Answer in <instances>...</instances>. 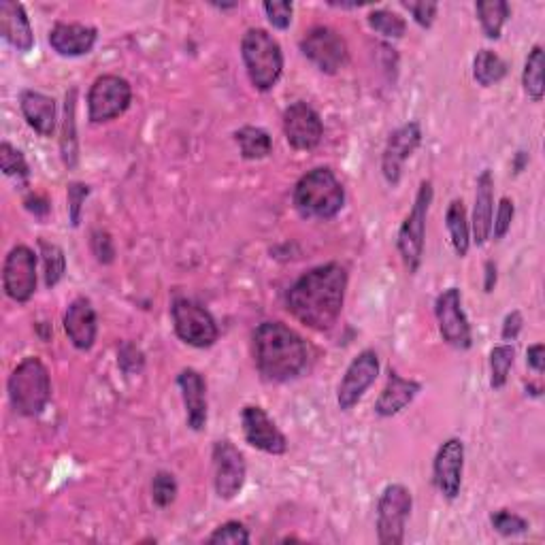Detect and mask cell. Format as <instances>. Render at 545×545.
<instances>
[{"mask_svg":"<svg viewBox=\"0 0 545 545\" xmlns=\"http://www.w3.org/2000/svg\"><path fill=\"white\" fill-rule=\"evenodd\" d=\"M77 90L66 92L64 98V118H62V132H60V154L64 167L73 171L79 162V139H77Z\"/></svg>","mask_w":545,"mask_h":545,"instance_id":"484cf974","label":"cell"},{"mask_svg":"<svg viewBox=\"0 0 545 545\" xmlns=\"http://www.w3.org/2000/svg\"><path fill=\"white\" fill-rule=\"evenodd\" d=\"M526 390H531L533 396H541V388H537V386H533V384H528Z\"/></svg>","mask_w":545,"mask_h":545,"instance_id":"f907efd6","label":"cell"},{"mask_svg":"<svg viewBox=\"0 0 545 545\" xmlns=\"http://www.w3.org/2000/svg\"><path fill=\"white\" fill-rule=\"evenodd\" d=\"M118 365L126 375H135L143 371L145 356L135 343H124L118 350Z\"/></svg>","mask_w":545,"mask_h":545,"instance_id":"7bdbcfd3","label":"cell"},{"mask_svg":"<svg viewBox=\"0 0 545 545\" xmlns=\"http://www.w3.org/2000/svg\"><path fill=\"white\" fill-rule=\"evenodd\" d=\"M433 196H435V190L431 181H422L420 190L416 194L414 207H411V211L407 213V218L403 220L399 228V235H396V247H399L401 260L411 275L418 273L424 258L426 220H428V211H431V205H433Z\"/></svg>","mask_w":545,"mask_h":545,"instance_id":"8992f818","label":"cell"},{"mask_svg":"<svg viewBox=\"0 0 545 545\" xmlns=\"http://www.w3.org/2000/svg\"><path fill=\"white\" fill-rule=\"evenodd\" d=\"M20 109L26 124L37 132V135L49 139L54 137L58 124V107L52 96L35 90H24L20 94Z\"/></svg>","mask_w":545,"mask_h":545,"instance_id":"cb8c5ba5","label":"cell"},{"mask_svg":"<svg viewBox=\"0 0 545 545\" xmlns=\"http://www.w3.org/2000/svg\"><path fill=\"white\" fill-rule=\"evenodd\" d=\"M445 226H448L450 241L456 256L465 258L471 250V224L467 218L465 203H462L460 198H454L448 211H445Z\"/></svg>","mask_w":545,"mask_h":545,"instance_id":"4316f807","label":"cell"},{"mask_svg":"<svg viewBox=\"0 0 545 545\" xmlns=\"http://www.w3.org/2000/svg\"><path fill=\"white\" fill-rule=\"evenodd\" d=\"M37 254L28 245H15L3 264V288L15 303H28L37 292Z\"/></svg>","mask_w":545,"mask_h":545,"instance_id":"4fadbf2b","label":"cell"},{"mask_svg":"<svg viewBox=\"0 0 545 545\" xmlns=\"http://www.w3.org/2000/svg\"><path fill=\"white\" fill-rule=\"evenodd\" d=\"M64 330L66 337L73 343V348H77L79 352H90L94 348L98 335V320L94 305L86 296H77V299L66 307Z\"/></svg>","mask_w":545,"mask_h":545,"instance_id":"ffe728a7","label":"cell"},{"mask_svg":"<svg viewBox=\"0 0 545 545\" xmlns=\"http://www.w3.org/2000/svg\"><path fill=\"white\" fill-rule=\"evenodd\" d=\"M299 45L303 56L324 75H337L350 60L348 43L328 26L311 28Z\"/></svg>","mask_w":545,"mask_h":545,"instance_id":"30bf717a","label":"cell"},{"mask_svg":"<svg viewBox=\"0 0 545 545\" xmlns=\"http://www.w3.org/2000/svg\"><path fill=\"white\" fill-rule=\"evenodd\" d=\"M497 282H499L497 262L486 260V264H484V292L490 294L494 288H497Z\"/></svg>","mask_w":545,"mask_h":545,"instance_id":"c3c4849f","label":"cell"},{"mask_svg":"<svg viewBox=\"0 0 545 545\" xmlns=\"http://www.w3.org/2000/svg\"><path fill=\"white\" fill-rule=\"evenodd\" d=\"M284 135L296 152H311L322 143L324 124L320 113L311 105L296 101L284 111Z\"/></svg>","mask_w":545,"mask_h":545,"instance_id":"9a60e30c","label":"cell"},{"mask_svg":"<svg viewBox=\"0 0 545 545\" xmlns=\"http://www.w3.org/2000/svg\"><path fill=\"white\" fill-rule=\"evenodd\" d=\"M403 7L414 15V22L428 30L433 28L435 20H437V11H439V5L437 3H426V0H422V3H403Z\"/></svg>","mask_w":545,"mask_h":545,"instance_id":"ee69618b","label":"cell"},{"mask_svg":"<svg viewBox=\"0 0 545 545\" xmlns=\"http://www.w3.org/2000/svg\"><path fill=\"white\" fill-rule=\"evenodd\" d=\"M490 526L501 537H518V535L528 533V528H531L528 520H524L522 516L514 514V511H509V509H499V511H494V514H490Z\"/></svg>","mask_w":545,"mask_h":545,"instance_id":"d590c367","label":"cell"},{"mask_svg":"<svg viewBox=\"0 0 545 545\" xmlns=\"http://www.w3.org/2000/svg\"><path fill=\"white\" fill-rule=\"evenodd\" d=\"M477 20L482 24V30L486 39L497 41L503 35V26L507 24L511 9L505 0H482V3L475 5Z\"/></svg>","mask_w":545,"mask_h":545,"instance_id":"83f0119b","label":"cell"},{"mask_svg":"<svg viewBox=\"0 0 545 545\" xmlns=\"http://www.w3.org/2000/svg\"><path fill=\"white\" fill-rule=\"evenodd\" d=\"M262 9H264V13H267V20L273 28H277V30L290 28L294 5L288 3V0H282V3H264Z\"/></svg>","mask_w":545,"mask_h":545,"instance_id":"b9f144b4","label":"cell"},{"mask_svg":"<svg viewBox=\"0 0 545 545\" xmlns=\"http://www.w3.org/2000/svg\"><path fill=\"white\" fill-rule=\"evenodd\" d=\"M522 328H524V318H522V313L518 309L514 311H509L505 320H503V328H501V339L503 341H516L522 333Z\"/></svg>","mask_w":545,"mask_h":545,"instance_id":"f6af8a7d","label":"cell"},{"mask_svg":"<svg viewBox=\"0 0 545 545\" xmlns=\"http://www.w3.org/2000/svg\"><path fill=\"white\" fill-rule=\"evenodd\" d=\"M207 543H211V545H220V543L247 545V543H250V531H247V528L241 522L230 520V522L220 524L216 531H213L207 537Z\"/></svg>","mask_w":545,"mask_h":545,"instance_id":"74e56055","label":"cell"},{"mask_svg":"<svg viewBox=\"0 0 545 545\" xmlns=\"http://www.w3.org/2000/svg\"><path fill=\"white\" fill-rule=\"evenodd\" d=\"M90 250L94 254V258L101 264H111L115 260V245L111 235L103 228L92 230L90 235Z\"/></svg>","mask_w":545,"mask_h":545,"instance_id":"60d3db41","label":"cell"},{"mask_svg":"<svg viewBox=\"0 0 545 545\" xmlns=\"http://www.w3.org/2000/svg\"><path fill=\"white\" fill-rule=\"evenodd\" d=\"M0 35L22 54H28L35 47V32L22 3H13V0L0 3Z\"/></svg>","mask_w":545,"mask_h":545,"instance_id":"603a6c76","label":"cell"},{"mask_svg":"<svg viewBox=\"0 0 545 545\" xmlns=\"http://www.w3.org/2000/svg\"><path fill=\"white\" fill-rule=\"evenodd\" d=\"M422 143V128L418 122H407L388 137L382 154V173L390 186H399L403 164L416 154Z\"/></svg>","mask_w":545,"mask_h":545,"instance_id":"ac0fdd59","label":"cell"},{"mask_svg":"<svg viewBox=\"0 0 545 545\" xmlns=\"http://www.w3.org/2000/svg\"><path fill=\"white\" fill-rule=\"evenodd\" d=\"M348 290V271L339 262H326L303 273L286 294V309L311 330L333 328L341 316Z\"/></svg>","mask_w":545,"mask_h":545,"instance_id":"6da1fadb","label":"cell"},{"mask_svg":"<svg viewBox=\"0 0 545 545\" xmlns=\"http://www.w3.org/2000/svg\"><path fill=\"white\" fill-rule=\"evenodd\" d=\"M516 362V348L511 343H503L492 348L490 352V388L501 390L505 388L511 369Z\"/></svg>","mask_w":545,"mask_h":545,"instance_id":"d6a6232c","label":"cell"},{"mask_svg":"<svg viewBox=\"0 0 545 545\" xmlns=\"http://www.w3.org/2000/svg\"><path fill=\"white\" fill-rule=\"evenodd\" d=\"M435 316L439 324L441 339L454 350H469L473 345V330L465 309H462V294L458 288L443 290L435 301Z\"/></svg>","mask_w":545,"mask_h":545,"instance_id":"7c38bea8","label":"cell"},{"mask_svg":"<svg viewBox=\"0 0 545 545\" xmlns=\"http://www.w3.org/2000/svg\"><path fill=\"white\" fill-rule=\"evenodd\" d=\"M241 58L247 77L258 92H271L284 73V52L273 35L250 28L241 39Z\"/></svg>","mask_w":545,"mask_h":545,"instance_id":"5b68a950","label":"cell"},{"mask_svg":"<svg viewBox=\"0 0 545 545\" xmlns=\"http://www.w3.org/2000/svg\"><path fill=\"white\" fill-rule=\"evenodd\" d=\"M177 480L175 475L169 471H158L152 480V501L158 509H167L175 503L177 499Z\"/></svg>","mask_w":545,"mask_h":545,"instance_id":"8d00e7d4","label":"cell"},{"mask_svg":"<svg viewBox=\"0 0 545 545\" xmlns=\"http://www.w3.org/2000/svg\"><path fill=\"white\" fill-rule=\"evenodd\" d=\"M177 386L181 392V401L186 407V422L194 433L205 431L209 418L207 403V382L196 369H181L177 375Z\"/></svg>","mask_w":545,"mask_h":545,"instance_id":"d6986e66","label":"cell"},{"mask_svg":"<svg viewBox=\"0 0 545 545\" xmlns=\"http://www.w3.org/2000/svg\"><path fill=\"white\" fill-rule=\"evenodd\" d=\"M235 141L245 160H262L273 152V139L264 128L243 126L235 132Z\"/></svg>","mask_w":545,"mask_h":545,"instance_id":"f1b7e54d","label":"cell"},{"mask_svg":"<svg viewBox=\"0 0 545 545\" xmlns=\"http://www.w3.org/2000/svg\"><path fill=\"white\" fill-rule=\"evenodd\" d=\"M514 216H516L514 201H511V198H507V196H503L499 201L497 213H494V220H492L490 237H494V241H501V239L507 237V233L511 230V222H514Z\"/></svg>","mask_w":545,"mask_h":545,"instance_id":"ab89813d","label":"cell"},{"mask_svg":"<svg viewBox=\"0 0 545 545\" xmlns=\"http://www.w3.org/2000/svg\"><path fill=\"white\" fill-rule=\"evenodd\" d=\"M211 460L213 488H216L218 499L222 501L237 499L247 480V465L243 454L230 439H218L213 443Z\"/></svg>","mask_w":545,"mask_h":545,"instance_id":"8fae6325","label":"cell"},{"mask_svg":"<svg viewBox=\"0 0 545 545\" xmlns=\"http://www.w3.org/2000/svg\"><path fill=\"white\" fill-rule=\"evenodd\" d=\"M294 209L305 220H333L345 205V190L335 171L318 167L296 181L292 192Z\"/></svg>","mask_w":545,"mask_h":545,"instance_id":"3957f363","label":"cell"},{"mask_svg":"<svg viewBox=\"0 0 545 545\" xmlns=\"http://www.w3.org/2000/svg\"><path fill=\"white\" fill-rule=\"evenodd\" d=\"M465 473V441L452 437L445 441L433 460V482L448 501H456Z\"/></svg>","mask_w":545,"mask_h":545,"instance_id":"e0dca14e","label":"cell"},{"mask_svg":"<svg viewBox=\"0 0 545 545\" xmlns=\"http://www.w3.org/2000/svg\"><path fill=\"white\" fill-rule=\"evenodd\" d=\"M411 509H414L411 490L403 484H388L377 501V541L382 545H401Z\"/></svg>","mask_w":545,"mask_h":545,"instance_id":"52a82bcc","label":"cell"},{"mask_svg":"<svg viewBox=\"0 0 545 545\" xmlns=\"http://www.w3.org/2000/svg\"><path fill=\"white\" fill-rule=\"evenodd\" d=\"M526 162H528V154H526V152H518V154H516V160H514V171H516V173H522L524 167H526Z\"/></svg>","mask_w":545,"mask_h":545,"instance_id":"681fc988","label":"cell"},{"mask_svg":"<svg viewBox=\"0 0 545 545\" xmlns=\"http://www.w3.org/2000/svg\"><path fill=\"white\" fill-rule=\"evenodd\" d=\"M507 62L492 49H480L473 58V77L482 88H490L507 77Z\"/></svg>","mask_w":545,"mask_h":545,"instance_id":"f546056e","label":"cell"},{"mask_svg":"<svg viewBox=\"0 0 545 545\" xmlns=\"http://www.w3.org/2000/svg\"><path fill=\"white\" fill-rule=\"evenodd\" d=\"M543 71H545L543 47L535 45L531 52H528V58L524 62V73H522V88H524L526 96L531 98L533 103L543 101V94H545Z\"/></svg>","mask_w":545,"mask_h":545,"instance_id":"4dcf8cb0","label":"cell"},{"mask_svg":"<svg viewBox=\"0 0 545 545\" xmlns=\"http://www.w3.org/2000/svg\"><path fill=\"white\" fill-rule=\"evenodd\" d=\"M47 41L58 56L79 58V56H88L92 52L98 41V30L88 24L58 22L54 24L52 30H49Z\"/></svg>","mask_w":545,"mask_h":545,"instance_id":"44dd1931","label":"cell"},{"mask_svg":"<svg viewBox=\"0 0 545 545\" xmlns=\"http://www.w3.org/2000/svg\"><path fill=\"white\" fill-rule=\"evenodd\" d=\"M526 365H528V369H533L539 375L545 371V348H543V343H535L526 350Z\"/></svg>","mask_w":545,"mask_h":545,"instance_id":"7dc6e473","label":"cell"},{"mask_svg":"<svg viewBox=\"0 0 545 545\" xmlns=\"http://www.w3.org/2000/svg\"><path fill=\"white\" fill-rule=\"evenodd\" d=\"M241 428L247 445L252 448L271 454L282 456L288 452V439L279 431L271 416L258 405H245L241 411Z\"/></svg>","mask_w":545,"mask_h":545,"instance_id":"2e32d148","label":"cell"},{"mask_svg":"<svg viewBox=\"0 0 545 545\" xmlns=\"http://www.w3.org/2000/svg\"><path fill=\"white\" fill-rule=\"evenodd\" d=\"M7 394L15 414L24 418L41 416L52 401V377L45 362L37 356L24 358L9 375Z\"/></svg>","mask_w":545,"mask_h":545,"instance_id":"277c9868","label":"cell"},{"mask_svg":"<svg viewBox=\"0 0 545 545\" xmlns=\"http://www.w3.org/2000/svg\"><path fill=\"white\" fill-rule=\"evenodd\" d=\"M175 335L196 350H207L220 339V328L211 313L192 299L179 296L171 305Z\"/></svg>","mask_w":545,"mask_h":545,"instance_id":"ba28073f","label":"cell"},{"mask_svg":"<svg viewBox=\"0 0 545 545\" xmlns=\"http://www.w3.org/2000/svg\"><path fill=\"white\" fill-rule=\"evenodd\" d=\"M132 103V88L120 75H101L94 79L88 92V120L107 124L120 118Z\"/></svg>","mask_w":545,"mask_h":545,"instance_id":"9c48e42d","label":"cell"},{"mask_svg":"<svg viewBox=\"0 0 545 545\" xmlns=\"http://www.w3.org/2000/svg\"><path fill=\"white\" fill-rule=\"evenodd\" d=\"M422 392V384L416 379H405L396 371L390 369L388 382L377 396L375 401V414L379 418H394L399 416L403 409H407L411 403L416 401V396Z\"/></svg>","mask_w":545,"mask_h":545,"instance_id":"7402d4cb","label":"cell"},{"mask_svg":"<svg viewBox=\"0 0 545 545\" xmlns=\"http://www.w3.org/2000/svg\"><path fill=\"white\" fill-rule=\"evenodd\" d=\"M0 169H3V173L7 177H18L22 181H26L30 177V167H28L24 154L9 141L0 143Z\"/></svg>","mask_w":545,"mask_h":545,"instance_id":"e575fe53","label":"cell"},{"mask_svg":"<svg viewBox=\"0 0 545 545\" xmlns=\"http://www.w3.org/2000/svg\"><path fill=\"white\" fill-rule=\"evenodd\" d=\"M379 377V356L373 350L360 352L350 367L345 369L339 388H337V405L341 411L354 409L367 390L377 382Z\"/></svg>","mask_w":545,"mask_h":545,"instance_id":"5bb4252c","label":"cell"},{"mask_svg":"<svg viewBox=\"0 0 545 545\" xmlns=\"http://www.w3.org/2000/svg\"><path fill=\"white\" fill-rule=\"evenodd\" d=\"M39 254L43 262V279L49 290H54L66 273V256L58 243H49L39 239Z\"/></svg>","mask_w":545,"mask_h":545,"instance_id":"1f68e13d","label":"cell"},{"mask_svg":"<svg viewBox=\"0 0 545 545\" xmlns=\"http://www.w3.org/2000/svg\"><path fill=\"white\" fill-rule=\"evenodd\" d=\"M369 26L377 32V35H382L384 39H403L407 32V22L401 18L399 13L388 11V9H373L367 18Z\"/></svg>","mask_w":545,"mask_h":545,"instance_id":"836d02e7","label":"cell"},{"mask_svg":"<svg viewBox=\"0 0 545 545\" xmlns=\"http://www.w3.org/2000/svg\"><path fill=\"white\" fill-rule=\"evenodd\" d=\"M24 207H26V211H30L32 216L39 218V220H45L49 216V211H52V205H49L47 198L41 196V194H28L24 198Z\"/></svg>","mask_w":545,"mask_h":545,"instance_id":"bcb514c9","label":"cell"},{"mask_svg":"<svg viewBox=\"0 0 545 545\" xmlns=\"http://www.w3.org/2000/svg\"><path fill=\"white\" fill-rule=\"evenodd\" d=\"M90 186L84 184V181H71L66 186V203H69V222L73 228L81 224V213H84V203L90 196Z\"/></svg>","mask_w":545,"mask_h":545,"instance_id":"f35d334b","label":"cell"},{"mask_svg":"<svg viewBox=\"0 0 545 545\" xmlns=\"http://www.w3.org/2000/svg\"><path fill=\"white\" fill-rule=\"evenodd\" d=\"M492 216H494V177L490 169H484L475 184V205L471 218L473 241L477 247H482L490 239Z\"/></svg>","mask_w":545,"mask_h":545,"instance_id":"d4e9b609","label":"cell"},{"mask_svg":"<svg viewBox=\"0 0 545 545\" xmlns=\"http://www.w3.org/2000/svg\"><path fill=\"white\" fill-rule=\"evenodd\" d=\"M252 352L258 373L271 384H286L296 379L309 362L305 339L277 320L258 324L252 335Z\"/></svg>","mask_w":545,"mask_h":545,"instance_id":"7a4b0ae2","label":"cell"}]
</instances>
